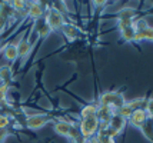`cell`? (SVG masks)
Masks as SVG:
<instances>
[{"mask_svg":"<svg viewBox=\"0 0 153 143\" xmlns=\"http://www.w3.org/2000/svg\"><path fill=\"white\" fill-rule=\"evenodd\" d=\"M125 103H126V99H125V95L122 92L109 90V92H105V93H102L99 96V103L97 104L99 106H105V107H112L116 112Z\"/></svg>","mask_w":153,"mask_h":143,"instance_id":"1","label":"cell"},{"mask_svg":"<svg viewBox=\"0 0 153 143\" xmlns=\"http://www.w3.org/2000/svg\"><path fill=\"white\" fill-rule=\"evenodd\" d=\"M77 127H79L80 136L83 139H90V137L97 135L100 122L96 116H92V117H86V119H80V123Z\"/></svg>","mask_w":153,"mask_h":143,"instance_id":"2","label":"cell"},{"mask_svg":"<svg viewBox=\"0 0 153 143\" xmlns=\"http://www.w3.org/2000/svg\"><path fill=\"white\" fill-rule=\"evenodd\" d=\"M45 21L46 24L50 27L52 32H56V30H62L63 24L66 23L65 20V14L59 12L57 9H54L53 6H49L46 10V14H45Z\"/></svg>","mask_w":153,"mask_h":143,"instance_id":"3","label":"cell"},{"mask_svg":"<svg viewBox=\"0 0 153 143\" xmlns=\"http://www.w3.org/2000/svg\"><path fill=\"white\" fill-rule=\"evenodd\" d=\"M52 120V117L49 115H45V113H37V115H32L26 119V126L27 129L30 130H39L42 129L45 124Z\"/></svg>","mask_w":153,"mask_h":143,"instance_id":"4","label":"cell"},{"mask_svg":"<svg viewBox=\"0 0 153 143\" xmlns=\"http://www.w3.org/2000/svg\"><path fill=\"white\" fill-rule=\"evenodd\" d=\"M147 120H149V116H147L145 107L133 110L132 115H130V117H129L130 124H132L133 127H137V129H140V130L143 129V126L147 123Z\"/></svg>","mask_w":153,"mask_h":143,"instance_id":"5","label":"cell"},{"mask_svg":"<svg viewBox=\"0 0 153 143\" xmlns=\"http://www.w3.org/2000/svg\"><path fill=\"white\" fill-rule=\"evenodd\" d=\"M27 6H29V17L30 19H33V20H40L42 17H43V14H45V9H43V4L40 3V1H33V3H27Z\"/></svg>","mask_w":153,"mask_h":143,"instance_id":"6","label":"cell"},{"mask_svg":"<svg viewBox=\"0 0 153 143\" xmlns=\"http://www.w3.org/2000/svg\"><path fill=\"white\" fill-rule=\"evenodd\" d=\"M62 32L63 34L66 36L69 40H76V39H79L80 36H82V32H80V29L73 24V23H65L63 24V27H62Z\"/></svg>","mask_w":153,"mask_h":143,"instance_id":"7","label":"cell"},{"mask_svg":"<svg viewBox=\"0 0 153 143\" xmlns=\"http://www.w3.org/2000/svg\"><path fill=\"white\" fill-rule=\"evenodd\" d=\"M70 129H72V123L66 122V120H59V122L54 123L53 126L54 133H57L59 136H63V137H69Z\"/></svg>","mask_w":153,"mask_h":143,"instance_id":"8","label":"cell"},{"mask_svg":"<svg viewBox=\"0 0 153 143\" xmlns=\"http://www.w3.org/2000/svg\"><path fill=\"white\" fill-rule=\"evenodd\" d=\"M136 14H137V12L134 10L133 7H125V9H122V10H119L117 13H116V19L117 20H130L133 21L134 19H136Z\"/></svg>","mask_w":153,"mask_h":143,"instance_id":"9","label":"cell"},{"mask_svg":"<svg viewBox=\"0 0 153 143\" xmlns=\"http://www.w3.org/2000/svg\"><path fill=\"white\" fill-rule=\"evenodd\" d=\"M3 56L4 59L9 61H14L19 57V52H17V44L16 43H9L6 47L3 49Z\"/></svg>","mask_w":153,"mask_h":143,"instance_id":"10","label":"cell"},{"mask_svg":"<svg viewBox=\"0 0 153 143\" xmlns=\"http://www.w3.org/2000/svg\"><path fill=\"white\" fill-rule=\"evenodd\" d=\"M97 103H89V104H85L83 109L80 110V119H86V117H92V116L97 115Z\"/></svg>","mask_w":153,"mask_h":143,"instance_id":"11","label":"cell"},{"mask_svg":"<svg viewBox=\"0 0 153 143\" xmlns=\"http://www.w3.org/2000/svg\"><path fill=\"white\" fill-rule=\"evenodd\" d=\"M32 50V43L27 37L20 39V41L17 43V52H19V57H26Z\"/></svg>","mask_w":153,"mask_h":143,"instance_id":"12","label":"cell"},{"mask_svg":"<svg viewBox=\"0 0 153 143\" xmlns=\"http://www.w3.org/2000/svg\"><path fill=\"white\" fill-rule=\"evenodd\" d=\"M107 126H110V127H113V129L119 130L120 133H122V130L125 129V126H126V119H123V117H120L119 115L114 113V115L112 116V119L109 120Z\"/></svg>","mask_w":153,"mask_h":143,"instance_id":"13","label":"cell"},{"mask_svg":"<svg viewBox=\"0 0 153 143\" xmlns=\"http://www.w3.org/2000/svg\"><path fill=\"white\" fill-rule=\"evenodd\" d=\"M34 26H36V30H37V34H39L40 39H46L47 36L52 33V30H50V27L46 24V21L42 20V19L36 21Z\"/></svg>","mask_w":153,"mask_h":143,"instance_id":"14","label":"cell"},{"mask_svg":"<svg viewBox=\"0 0 153 143\" xmlns=\"http://www.w3.org/2000/svg\"><path fill=\"white\" fill-rule=\"evenodd\" d=\"M140 40H147V41H153V27H146L140 32H136L134 36V41H140Z\"/></svg>","mask_w":153,"mask_h":143,"instance_id":"15","label":"cell"},{"mask_svg":"<svg viewBox=\"0 0 153 143\" xmlns=\"http://www.w3.org/2000/svg\"><path fill=\"white\" fill-rule=\"evenodd\" d=\"M134 36H136V30H134L133 24L129 26V27L120 30V37L125 43H130V41H134Z\"/></svg>","mask_w":153,"mask_h":143,"instance_id":"16","label":"cell"},{"mask_svg":"<svg viewBox=\"0 0 153 143\" xmlns=\"http://www.w3.org/2000/svg\"><path fill=\"white\" fill-rule=\"evenodd\" d=\"M12 67L10 66H0V80L3 82V84H9V82L12 80Z\"/></svg>","mask_w":153,"mask_h":143,"instance_id":"17","label":"cell"},{"mask_svg":"<svg viewBox=\"0 0 153 143\" xmlns=\"http://www.w3.org/2000/svg\"><path fill=\"white\" fill-rule=\"evenodd\" d=\"M9 6L12 7L13 10H16V12H22L23 9H26L27 1H23V0H14V1H10V3H9Z\"/></svg>","mask_w":153,"mask_h":143,"instance_id":"18","label":"cell"},{"mask_svg":"<svg viewBox=\"0 0 153 143\" xmlns=\"http://www.w3.org/2000/svg\"><path fill=\"white\" fill-rule=\"evenodd\" d=\"M145 110H146L149 119H152V120H153V97H150V99H147V100H146Z\"/></svg>","mask_w":153,"mask_h":143,"instance_id":"19","label":"cell"},{"mask_svg":"<svg viewBox=\"0 0 153 143\" xmlns=\"http://www.w3.org/2000/svg\"><path fill=\"white\" fill-rule=\"evenodd\" d=\"M96 137H97V143H116V140H114L113 137L106 136V135H100V133H97Z\"/></svg>","mask_w":153,"mask_h":143,"instance_id":"20","label":"cell"},{"mask_svg":"<svg viewBox=\"0 0 153 143\" xmlns=\"http://www.w3.org/2000/svg\"><path fill=\"white\" fill-rule=\"evenodd\" d=\"M7 90H9V84H1V86H0V103L6 100Z\"/></svg>","mask_w":153,"mask_h":143,"instance_id":"21","label":"cell"},{"mask_svg":"<svg viewBox=\"0 0 153 143\" xmlns=\"http://www.w3.org/2000/svg\"><path fill=\"white\" fill-rule=\"evenodd\" d=\"M9 123H10L9 116L1 115V113H0V129H6L7 126H9Z\"/></svg>","mask_w":153,"mask_h":143,"instance_id":"22","label":"cell"},{"mask_svg":"<svg viewBox=\"0 0 153 143\" xmlns=\"http://www.w3.org/2000/svg\"><path fill=\"white\" fill-rule=\"evenodd\" d=\"M7 136H9V130L7 129H0V143L4 142Z\"/></svg>","mask_w":153,"mask_h":143,"instance_id":"23","label":"cell"},{"mask_svg":"<svg viewBox=\"0 0 153 143\" xmlns=\"http://www.w3.org/2000/svg\"><path fill=\"white\" fill-rule=\"evenodd\" d=\"M72 143H85V139H83V137H79L77 140H74V142H72Z\"/></svg>","mask_w":153,"mask_h":143,"instance_id":"24","label":"cell"}]
</instances>
